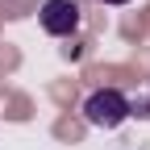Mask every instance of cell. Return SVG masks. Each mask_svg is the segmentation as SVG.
<instances>
[{"mask_svg": "<svg viewBox=\"0 0 150 150\" xmlns=\"http://www.w3.org/2000/svg\"><path fill=\"white\" fill-rule=\"evenodd\" d=\"M129 112H134V104H129L125 92H117V88H96L83 100V117H88V125H96V129H117Z\"/></svg>", "mask_w": 150, "mask_h": 150, "instance_id": "obj_1", "label": "cell"}, {"mask_svg": "<svg viewBox=\"0 0 150 150\" xmlns=\"http://www.w3.org/2000/svg\"><path fill=\"white\" fill-rule=\"evenodd\" d=\"M38 21L50 38H71L79 29V4L75 0H46L42 8H38Z\"/></svg>", "mask_w": 150, "mask_h": 150, "instance_id": "obj_2", "label": "cell"}, {"mask_svg": "<svg viewBox=\"0 0 150 150\" xmlns=\"http://www.w3.org/2000/svg\"><path fill=\"white\" fill-rule=\"evenodd\" d=\"M100 4H129V0H100Z\"/></svg>", "mask_w": 150, "mask_h": 150, "instance_id": "obj_3", "label": "cell"}]
</instances>
